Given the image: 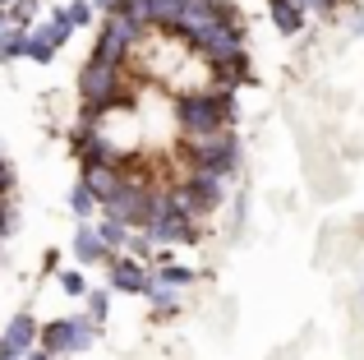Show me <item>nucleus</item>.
I'll return each mask as SVG.
<instances>
[{
	"mask_svg": "<svg viewBox=\"0 0 364 360\" xmlns=\"http://www.w3.org/2000/svg\"><path fill=\"white\" fill-rule=\"evenodd\" d=\"M120 83H124V60H102V55H92L79 70L83 111H116V107L129 111V92H124Z\"/></svg>",
	"mask_w": 364,
	"mask_h": 360,
	"instance_id": "nucleus-1",
	"label": "nucleus"
},
{
	"mask_svg": "<svg viewBox=\"0 0 364 360\" xmlns=\"http://www.w3.org/2000/svg\"><path fill=\"white\" fill-rule=\"evenodd\" d=\"M176 120L185 134H198V129H217V125H231L235 120V88H198L185 92L176 102Z\"/></svg>",
	"mask_w": 364,
	"mask_h": 360,
	"instance_id": "nucleus-2",
	"label": "nucleus"
},
{
	"mask_svg": "<svg viewBox=\"0 0 364 360\" xmlns=\"http://www.w3.org/2000/svg\"><path fill=\"white\" fill-rule=\"evenodd\" d=\"M161 203H166V194H157V189H148L143 180H129V185L120 189L111 203H102L111 217H120V222H129L134 231H148L152 217L161 213Z\"/></svg>",
	"mask_w": 364,
	"mask_h": 360,
	"instance_id": "nucleus-3",
	"label": "nucleus"
},
{
	"mask_svg": "<svg viewBox=\"0 0 364 360\" xmlns=\"http://www.w3.org/2000/svg\"><path fill=\"white\" fill-rule=\"evenodd\" d=\"M185 153L189 162H222V166H240V139L231 134V125L217 129H198V134H185Z\"/></svg>",
	"mask_w": 364,
	"mask_h": 360,
	"instance_id": "nucleus-4",
	"label": "nucleus"
},
{
	"mask_svg": "<svg viewBox=\"0 0 364 360\" xmlns=\"http://www.w3.org/2000/svg\"><path fill=\"white\" fill-rule=\"evenodd\" d=\"M143 33H148V23L129 18L124 9H111L107 23H102V33H97V51L92 55H102V60H124V55L143 42Z\"/></svg>",
	"mask_w": 364,
	"mask_h": 360,
	"instance_id": "nucleus-5",
	"label": "nucleus"
},
{
	"mask_svg": "<svg viewBox=\"0 0 364 360\" xmlns=\"http://www.w3.org/2000/svg\"><path fill=\"white\" fill-rule=\"evenodd\" d=\"M92 337H97V319H51V324L42 328V346L51 356H74V351H88Z\"/></svg>",
	"mask_w": 364,
	"mask_h": 360,
	"instance_id": "nucleus-6",
	"label": "nucleus"
},
{
	"mask_svg": "<svg viewBox=\"0 0 364 360\" xmlns=\"http://www.w3.org/2000/svg\"><path fill=\"white\" fill-rule=\"evenodd\" d=\"M70 33H74L70 9H51V18H46V23L28 28V60L51 65V60H55V51H60V46L70 42Z\"/></svg>",
	"mask_w": 364,
	"mask_h": 360,
	"instance_id": "nucleus-7",
	"label": "nucleus"
},
{
	"mask_svg": "<svg viewBox=\"0 0 364 360\" xmlns=\"http://www.w3.org/2000/svg\"><path fill=\"white\" fill-rule=\"evenodd\" d=\"M189 51H198L208 65L226 60V55H240V51H245V28L231 23V18H217L213 28H203V33L189 42Z\"/></svg>",
	"mask_w": 364,
	"mask_h": 360,
	"instance_id": "nucleus-8",
	"label": "nucleus"
},
{
	"mask_svg": "<svg viewBox=\"0 0 364 360\" xmlns=\"http://www.w3.org/2000/svg\"><path fill=\"white\" fill-rule=\"evenodd\" d=\"M194 222H198V217H189L185 208H176V203L166 198V203H161V213L152 217L148 235H152L157 245H189V240H198V226H194Z\"/></svg>",
	"mask_w": 364,
	"mask_h": 360,
	"instance_id": "nucleus-9",
	"label": "nucleus"
},
{
	"mask_svg": "<svg viewBox=\"0 0 364 360\" xmlns=\"http://www.w3.org/2000/svg\"><path fill=\"white\" fill-rule=\"evenodd\" d=\"M37 319L33 314H14L9 319V328H5V337H0V360H23L28 351H33V342H37Z\"/></svg>",
	"mask_w": 364,
	"mask_h": 360,
	"instance_id": "nucleus-10",
	"label": "nucleus"
},
{
	"mask_svg": "<svg viewBox=\"0 0 364 360\" xmlns=\"http://www.w3.org/2000/svg\"><path fill=\"white\" fill-rule=\"evenodd\" d=\"M83 185L97 194V203H111V198L129 185V176L120 171V162H102V166H83Z\"/></svg>",
	"mask_w": 364,
	"mask_h": 360,
	"instance_id": "nucleus-11",
	"label": "nucleus"
},
{
	"mask_svg": "<svg viewBox=\"0 0 364 360\" xmlns=\"http://www.w3.org/2000/svg\"><path fill=\"white\" fill-rule=\"evenodd\" d=\"M107 272H111V287H116V291H129V296H143V287H148L143 263L139 259H124V254H111V259H107Z\"/></svg>",
	"mask_w": 364,
	"mask_h": 360,
	"instance_id": "nucleus-12",
	"label": "nucleus"
},
{
	"mask_svg": "<svg viewBox=\"0 0 364 360\" xmlns=\"http://www.w3.org/2000/svg\"><path fill=\"white\" fill-rule=\"evenodd\" d=\"M74 259L79 263H107L111 259V245L97 235V226H79L74 231Z\"/></svg>",
	"mask_w": 364,
	"mask_h": 360,
	"instance_id": "nucleus-13",
	"label": "nucleus"
},
{
	"mask_svg": "<svg viewBox=\"0 0 364 360\" xmlns=\"http://www.w3.org/2000/svg\"><path fill=\"white\" fill-rule=\"evenodd\" d=\"M267 14H272V23H277L282 37H295L304 28V5L300 0H267Z\"/></svg>",
	"mask_w": 364,
	"mask_h": 360,
	"instance_id": "nucleus-14",
	"label": "nucleus"
},
{
	"mask_svg": "<svg viewBox=\"0 0 364 360\" xmlns=\"http://www.w3.org/2000/svg\"><path fill=\"white\" fill-rule=\"evenodd\" d=\"M213 79L222 83V88H240V83H249L254 74H249V55H226V60H217L213 65Z\"/></svg>",
	"mask_w": 364,
	"mask_h": 360,
	"instance_id": "nucleus-15",
	"label": "nucleus"
},
{
	"mask_svg": "<svg viewBox=\"0 0 364 360\" xmlns=\"http://www.w3.org/2000/svg\"><path fill=\"white\" fill-rule=\"evenodd\" d=\"M176 291H180V287H171V282H166V277L157 272V277H148V287H143V296H148L152 305L161 309V314H176Z\"/></svg>",
	"mask_w": 364,
	"mask_h": 360,
	"instance_id": "nucleus-16",
	"label": "nucleus"
},
{
	"mask_svg": "<svg viewBox=\"0 0 364 360\" xmlns=\"http://www.w3.org/2000/svg\"><path fill=\"white\" fill-rule=\"evenodd\" d=\"M18 55H28V28L9 23L5 33H0V60H18Z\"/></svg>",
	"mask_w": 364,
	"mask_h": 360,
	"instance_id": "nucleus-17",
	"label": "nucleus"
},
{
	"mask_svg": "<svg viewBox=\"0 0 364 360\" xmlns=\"http://www.w3.org/2000/svg\"><path fill=\"white\" fill-rule=\"evenodd\" d=\"M70 213H74V217H92V213H97V194H92L83 180L70 189Z\"/></svg>",
	"mask_w": 364,
	"mask_h": 360,
	"instance_id": "nucleus-18",
	"label": "nucleus"
},
{
	"mask_svg": "<svg viewBox=\"0 0 364 360\" xmlns=\"http://www.w3.org/2000/svg\"><path fill=\"white\" fill-rule=\"evenodd\" d=\"M129 231H134V226L129 222H120V217H102V226H97V235H102V240H107L111 245V250H116V245H124V240H129Z\"/></svg>",
	"mask_w": 364,
	"mask_h": 360,
	"instance_id": "nucleus-19",
	"label": "nucleus"
},
{
	"mask_svg": "<svg viewBox=\"0 0 364 360\" xmlns=\"http://www.w3.org/2000/svg\"><path fill=\"white\" fill-rule=\"evenodd\" d=\"M60 291H65V296H74V300L88 296V282H83V272H79V268H65V272H60Z\"/></svg>",
	"mask_w": 364,
	"mask_h": 360,
	"instance_id": "nucleus-20",
	"label": "nucleus"
},
{
	"mask_svg": "<svg viewBox=\"0 0 364 360\" xmlns=\"http://www.w3.org/2000/svg\"><path fill=\"white\" fill-rule=\"evenodd\" d=\"M5 9H9V23H23L28 28V18L42 9V0H14V5H5Z\"/></svg>",
	"mask_w": 364,
	"mask_h": 360,
	"instance_id": "nucleus-21",
	"label": "nucleus"
},
{
	"mask_svg": "<svg viewBox=\"0 0 364 360\" xmlns=\"http://www.w3.org/2000/svg\"><path fill=\"white\" fill-rule=\"evenodd\" d=\"M65 9H70V23L83 28V23L92 18V9H97V5H92V0H74V5H65Z\"/></svg>",
	"mask_w": 364,
	"mask_h": 360,
	"instance_id": "nucleus-22",
	"label": "nucleus"
},
{
	"mask_svg": "<svg viewBox=\"0 0 364 360\" xmlns=\"http://www.w3.org/2000/svg\"><path fill=\"white\" fill-rule=\"evenodd\" d=\"M161 277H166L171 287H180V291H185L189 282H194V272H189V268H176V263H166V268H161Z\"/></svg>",
	"mask_w": 364,
	"mask_h": 360,
	"instance_id": "nucleus-23",
	"label": "nucleus"
},
{
	"mask_svg": "<svg viewBox=\"0 0 364 360\" xmlns=\"http://www.w3.org/2000/svg\"><path fill=\"white\" fill-rule=\"evenodd\" d=\"M83 300H88V314L102 324V319H107V305H111V300H107V291H88Z\"/></svg>",
	"mask_w": 364,
	"mask_h": 360,
	"instance_id": "nucleus-24",
	"label": "nucleus"
},
{
	"mask_svg": "<svg viewBox=\"0 0 364 360\" xmlns=\"http://www.w3.org/2000/svg\"><path fill=\"white\" fill-rule=\"evenodd\" d=\"M120 9L129 18H139V23H148V0H120Z\"/></svg>",
	"mask_w": 364,
	"mask_h": 360,
	"instance_id": "nucleus-25",
	"label": "nucleus"
},
{
	"mask_svg": "<svg viewBox=\"0 0 364 360\" xmlns=\"http://www.w3.org/2000/svg\"><path fill=\"white\" fill-rule=\"evenodd\" d=\"M9 189H14V171H9V162L0 157V198H5Z\"/></svg>",
	"mask_w": 364,
	"mask_h": 360,
	"instance_id": "nucleus-26",
	"label": "nucleus"
},
{
	"mask_svg": "<svg viewBox=\"0 0 364 360\" xmlns=\"http://www.w3.org/2000/svg\"><path fill=\"white\" fill-rule=\"evenodd\" d=\"M14 231V208H5V198H0V235Z\"/></svg>",
	"mask_w": 364,
	"mask_h": 360,
	"instance_id": "nucleus-27",
	"label": "nucleus"
},
{
	"mask_svg": "<svg viewBox=\"0 0 364 360\" xmlns=\"http://www.w3.org/2000/svg\"><path fill=\"white\" fill-rule=\"evenodd\" d=\"M92 5H97L102 14H111V9H120V0H92Z\"/></svg>",
	"mask_w": 364,
	"mask_h": 360,
	"instance_id": "nucleus-28",
	"label": "nucleus"
},
{
	"mask_svg": "<svg viewBox=\"0 0 364 360\" xmlns=\"http://www.w3.org/2000/svg\"><path fill=\"white\" fill-rule=\"evenodd\" d=\"M23 360H55V356H51V351H46V346H42V351H28Z\"/></svg>",
	"mask_w": 364,
	"mask_h": 360,
	"instance_id": "nucleus-29",
	"label": "nucleus"
},
{
	"mask_svg": "<svg viewBox=\"0 0 364 360\" xmlns=\"http://www.w3.org/2000/svg\"><path fill=\"white\" fill-rule=\"evenodd\" d=\"M0 5H14V0H0Z\"/></svg>",
	"mask_w": 364,
	"mask_h": 360,
	"instance_id": "nucleus-30",
	"label": "nucleus"
},
{
	"mask_svg": "<svg viewBox=\"0 0 364 360\" xmlns=\"http://www.w3.org/2000/svg\"><path fill=\"white\" fill-rule=\"evenodd\" d=\"M360 33H364V18H360Z\"/></svg>",
	"mask_w": 364,
	"mask_h": 360,
	"instance_id": "nucleus-31",
	"label": "nucleus"
}]
</instances>
